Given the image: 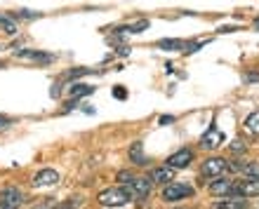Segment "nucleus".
<instances>
[{
	"mask_svg": "<svg viewBox=\"0 0 259 209\" xmlns=\"http://www.w3.org/2000/svg\"><path fill=\"white\" fill-rule=\"evenodd\" d=\"M231 195H236V197H257L259 195V179H247V181H240L238 186H233Z\"/></svg>",
	"mask_w": 259,
	"mask_h": 209,
	"instance_id": "nucleus-4",
	"label": "nucleus"
},
{
	"mask_svg": "<svg viewBox=\"0 0 259 209\" xmlns=\"http://www.w3.org/2000/svg\"><path fill=\"white\" fill-rule=\"evenodd\" d=\"M59 181V174H57L55 169H40L38 174H35V179H33V186H55V183Z\"/></svg>",
	"mask_w": 259,
	"mask_h": 209,
	"instance_id": "nucleus-9",
	"label": "nucleus"
},
{
	"mask_svg": "<svg viewBox=\"0 0 259 209\" xmlns=\"http://www.w3.org/2000/svg\"><path fill=\"white\" fill-rule=\"evenodd\" d=\"M156 45L160 49H170V52H172V49H184V42H182V40H158Z\"/></svg>",
	"mask_w": 259,
	"mask_h": 209,
	"instance_id": "nucleus-20",
	"label": "nucleus"
},
{
	"mask_svg": "<svg viewBox=\"0 0 259 209\" xmlns=\"http://www.w3.org/2000/svg\"><path fill=\"white\" fill-rule=\"evenodd\" d=\"M233 186H236L233 181H229V179H222V176H219L217 181L210 183V193H212V195H231Z\"/></svg>",
	"mask_w": 259,
	"mask_h": 209,
	"instance_id": "nucleus-10",
	"label": "nucleus"
},
{
	"mask_svg": "<svg viewBox=\"0 0 259 209\" xmlns=\"http://www.w3.org/2000/svg\"><path fill=\"white\" fill-rule=\"evenodd\" d=\"M172 176H175V169L165 165V167L153 169L149 179H151V183H165V181H172Z\"/></svg>",
	"mask_w": 259,
	"mask_h": 209,
	"instance_id": "nucleus-11",
	"label": "nucleus"
},
{
	"mask_svg": "<svg viewBox=\"0 0 259 209\" xmlns=\"http://www.w3.org/2000/svg\"><path fill=\"white\" fill-rule=\"evenodd\" d=\"M245 129L247 132H252V134H259V111H254L252 115H247Z\"/></svg>",
	"mask_w": 259,
	"mask_h": 209,
	"instance_id": "nucleus-17",
	"label": "nucleus"
},
{
	"mask_svg": "<svg viewBox=\"0 0 259 209\" xmlns=\"http://www.w3.org/2000/svg\"><path fill=\"white\" fill-rule=\"evenodd\" d=\"M90 68H75V71H71L68 73V80H73V78H80V75H88Z\"/></svg>",
	"mask_w": 259,
	"mask_h": 209,
	"instance_id": "nucleus-24",
	"label": "nucleus"
},
{
	"mask_svg": "<svg viewBox=\"0 0 259 209\" xmlns=\"http://www.w3.org/2000/svg\"><path fill=\"white\" fill-rule=\"evenodd\" d=\"M146 28H149V21L142 19V21H137V24L123 26V28H120V33H142V31H146Z\"/></svg>",
	"mask_w": 259,
	"mask_h": 209,
	"instance_id": "nucleus-16",
	"label": "nucleus"
},
{
	"mask_svg": "<svg viewBox=\"0 0 259 209\" xmlns=\"http://www.w3.org/2000/svg\"><path fill=\"white\" fill-rule=\"evenodd\" d=\"M7 125H12V120H10L7 115H0V129H5Z\"/></svg>",
	"mask_w": 259,
	"mask_h": 209,
	"instance_id": "nucleus-26",
	"label": "nucleus"
},
{
	"mask_svg": "<svg viewBox=\"0 0 259 209\" xmlns=\"http://www.w3.org/2000/svg\"><path fill=\"white\" fill-rule=\"evenodd\" d=\"M113 94H116V99H125V96H127L123 87H116V92H113Z\"/></svg>",
	"mask_w": 259,
	"mask_h": 209,
	"instance_id": "nucleus-27",
	"label": "nucleus"
},
{
	"mask_svg": "<svg viewBox=\"0 0 259 209\" xmlns=\"http://www.w3.org/2000/svg\"><path fill=\"white\" fill-rule=\"evenodd\" d=\"M14 54L21 57V59H31V61H52V54L38 52V49H17Z\"/></svg>",
	"mask_w": 259,
	"mask_h": 209,
	"instance_id": "nucleus-12",
	"label": "nucleus"
},
{
	"mask_svg": "<svg viewBox=\"0 0 259 209\" xmlns=\"http://www.w3.org/2000/svg\"><path fill=\"white\" fill-rule=\"evenodd\" d=\"M233 169H238V172H243V174H247V176H252V179H259V167L257 165H233Z\"/></svg>",
	"mask_w": 259,
	"mask_h": 209,
	"instance_id": "nucleus-18",
	"label": "nucleus"
},
{
	"mask_svg": "<svg viewBox=\"0 0 259 209\" xmlns=\"http://www.w3.org/2000/svg\"><path fill=\"white\" fill-rule=\"evenodd\" d=\"M130 160L135 162V165H146V158H144V153H142V143L139 141L130 148Z\"/></svg>",
	"mask_w": 259,
	"mask_h": 209,
	"instance_id": "nucleus-15",
	"label": "nucleus"
},
{
	"mask_svg": "<svg viewBox=\"0 0 259 209\" xmlns=\"http://www.w3.org/2000/svg\"><path fill=\"white\" fill-rule=\"evenodd\" d=\"M191 160H193V150L182 148V150H177V153H172V155L165 160V165L172 169H182V167H189Z\"/></svg>",
	"mask_w": 259,
	"mask_h": 209,
	"instance_id": "nucleus-6",
	"label": "nucleus"
},
{
	"mask_svg": "<svg viewBox=\"0 0 259 209\" xmlns=\"http://www.w3.org/2000/svg\"><path fill=\"white\" fill-rule=\"evenodd\" d=\"M135 179V176L130 174V172H118V181H123V183H130Z\"/></svg>",
	"mask_w": 259,
	"mask_h": 209,
	"instance_id": "nucleus-25",
	"label": "nucleus"
},
{
	"mask_svg": "<svg viewBox=\"0 0 259 209\" xmlns=\"http://www.w3.org/2000/svg\"><path fill=\"white\" fill-rule=\"evenodd\" d=\"M224 132H219L214 125H210V129L203 134V139H200V146L203 148H210V150H214V148H219L222 143H224Z\"/></svg>",
	"mask_w": 259,
	"mask_h": 209,
	"instance_id": "nucleus-5",
	"label": "nucleus"
},
{
	"mask_svg": "<svg viewBox=\"0 0 259 209\" xmlns=\"http://www.w3.org/2000/svg\"><path fill=\"white\" fill-rule=\"evenodd\" d=\"M21 204V190L5 188L0 190V209H17Z\"/></svg>",
	"mask_w": 259,
	"mask_h": 209,
	"instance_id": "nucleus-7",
	"label": "nucleus"
},
{
	"mask_svg": "<svg viewBox=\"0 0 259 209\" xmlns=\"http://www.w3.org/2000/svg\"><path fill=\"white\" fill-rule=\"evenodd\" d=\"M14 17H19V19H38L40 12H28V10H19V12L14 14Z\"/></svg>",
	"mask_w": 259,
	"mask_h": 209,
	"instance_id": "nucleus-23",
	"label": "nucleus"
},
{
	"mask_svg": "<svg viewBox=\"0 0 259 209\" xmlns=\"http://www.w3.org/2000/svg\"><path fill=\"white\" fill-rule=\"evenodd\" d=\"M165 122H172L170 115H163V118H160V125H165Z\"/></svg>",
	"mask_w": 259,
	"mask_h": 209,
	"instance_id": "nucleus-29",
	"label": "nucleus"
},
{
	"mask_svg": "<svg viewBox=\"0 0 259 209\" xmlns=\"http://www.w3.org/2000/svg\"><path fill=\"white\" fill-rule=\"evenodd\" d=\"M0 28L5 31V33H17V24H14V17L10 14H0Z\"/></svg>",
	"mask_w": 259,
	"mask_h": 209,
	"instance_id": "nucleus-13",
	"label": "nucleus"
},
{
	"mask_svg": "<svg viewBox=\"0 0 259 209\" xmlns=\"http://www.w3.org/2000/svg\"><path fill=\"white\" fill-rule=\"evenodd\" d=\"M193 188L186 186V183H167L163 188V200L165 202H177V200H184V197H191Z\"/></svg>",
	"mask_w": 259,
	"mask_h": 209,
	"instance_id": "nucleus-3",
	"label": "nucleus"
},
{
	"mask_svg": "<svg viewBox=\"0 0 259 209\" xmlns=\"http://www.w3.org/2000/svg\"><path fill=\"white\" fill-rule=\"evenodd\" d=\"M210 40H193V42H184V49L182 52H186V54H191V52H196V49H200L203 45H207Z\"/></svg>",
	"mask_w": 259,
	"mask_h": 209,
	"instance_id": "nucleus-21",
	"label": "nucleus"
},
{
	"mask_svg": "<svg viewBox=\"0 0 259 209\" xmlns=\"http://www.w3.org/2000/svg\"><path fill=\"white\" fill-rule=\"evenodd\" d=\"M97 200H99L104 207H120V204H125L127 200H132V197H130L127 188H109V190H102Z\"/></svg>",
	"mask_w": 259,
	"mask_h": 209,
	"instance_id": "nucleus-1",
	"label": "nucleus"
},
{
	"mask_svg": "<svg viewBox=\"0 0 259 209\" xmlns=\"http://www.w3.org/2000/svg\"><path fill=\"white\" fill-rule=\"evenodd\" d=\"M231 169V165L224 160V158H207L203 162V169H200V176H207V179H219L222 174H226Z\"/></svg>",
	"mask_w": 259,
	"mask_h": 209,
	"instance_id": "nucleus-2",
	"label": "nucleus"
},
{
	"mask_svg": "<svg viewBox=\"0 0 259 209\" xmlns=\"http://www.w3.org/2000/svg\"><path fill=\"white\" fill-rule=\"evenodd\" d=\"M231 148L236 150V153H238V150H240V153H243V150H245V146H243V141H236V143H233V146H231Z\"/></svg>",
	"mask_w": 259,
	"mask_h": 209,
	"instance_id": "nucleus-28",
	"label": "nucleus"
},
{
	"mask_svg": "<svg viewBox=\"0 0 259 209\" xmlns=\"http://www.w3.org/2000/svg\"><path fill=\"white\" fill-rule=\"evenodd\" d=\"M214 209H245L243 200H224V202H217Z\"/></svg>",
	"mask_w": 259,
	"mask_h": 209,
	"instance_id": "nucleus-19",
	"label": "nucleus"
},
{
	"mask_svg": "<svg viewBox=\"0 0 259 209\" xmlns=\"http://www.w3.org/2000/svg\"><path fill=\"white\" fill-rule=\"evenodd\" d=\"M33 209H52V207H48V204H38V207H33Z\"/></svg>",
	"mask_w": 259,
	"mask_h": 209,
	"instance_id": "nucleus-30",
	"label": "nucleus"
},
{
	"mask_svg": "<svg viewBox=\"0 0 259 209\" xmlns=\"http://www.w3.org/2000/svg\"><path fill=\"white\" fill-rule=\"evenodd\" d=\"M149 190H151V179L149 181H146V179H132V181L127 183V193H130V197H135V200L146 197Z\"/></svg>",
	"mask_w": 259,
	"mask_h": 209,
	"instance_id": "nucleus-8",
	"label": "nucleus"
},
{
	"mask_svg": "<svg viewBox=\"0 0 259 209\" xmlns=\"http://www.w3.org/2000/svg\"><path fill=\"white\" fill-rule=\"evenodd\" d=\"M80 204V200H64V202H59V204H55L52 209H75Z\"/></svg>",
	"mask_w": 259,
	"mask_h": 209,
	"instance_id": "nucleus-22",
	"label": "nucleus"
},
{
	"mask_svg": "<svg viewBox=\"0 0 259 209\" xmlns=\"http://www.w3.org/2000/svg\"><path fill=\"white\" fill-rule=\"evenodd\" d=\"M92 92H95V87H90V85H73L68 94H71V99H80V96H88Z\"/></svg>",
	"mask_w": 259,
	"mask_h": 209,
	"instance_id": "nucleus-14",
	"label": "nucleus"
}]
</instances>
